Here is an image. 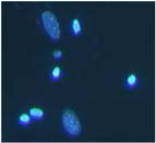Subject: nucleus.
<instances>
[{"instance_id":"obj_1","label":"nucleus","mask_w":156,"mask_h":143,"mask_svg":"<svg viewBox=\"0 0 156 143\" xmlns=\"http://www.w3.org/2000/svg\"><path fill=\"white\" fill-rule=\"evenodd\" d=\"M41 25L46 35L53 42L58 41L61 38L60 25L58 19L49 10L43 11L40 17Z\"/></svg>"},{"instance_id":"obj_2","label":"nucleus","mask_w":156,"mask_h":143,"mask_svg":"<svg viewBox=\"0 0 156 143\" xmlns=\"http://www.w3.org/2000/svg\"><path fill=\"white\" fill-rule=\"evenodd\" d=\"M63 131L70 138H77L82 132V125L80 120L74 111L65 110L61 118Z\"/></svg>"},{"instance_id":"obj_3","label":"nucleus","mask_w":156,"mask_h":143,"mask_svg":"<svg viewBox=\"0 0 156 143\" xmlns=\"http://www.w3.org/2000/svg\"><path fill=\"white\" fill-rule=\"evenodd\" d=\"M140 78L138 73H130L124 77L123 86L128 90L137 89L140 85Z\"/></svg>"},{"instance_id":"obj_4","label":"nucleus","mask_w":156,"mask_h":143,"mask_svg":"<svg viewBox=\"0 0 156 143\" xmlns=\"http://www.w3.org/2000/svg\"><path fill=\"white\" fill-rule=\"evenodd\" d=\"M69 28L70 33L72 36H80L83 31V23L81 20L78 18L72 19L70 21Z\"/></svg>"},{"instance_id":"obj_5","label":"nucleus","mask_w":156,"mask_h":143,"mask_svg":"<svg viewBox=\"0 0 156 143\" xmlns=\"http://www.w3.org/2000/svg\"><path fill=\"white\" fill-rule=\"evenodd\" d=\"M65 75L62 68L58 66H54L50 70L49 79L51 82L58 81Z\"/></svg>"},{"instance_id":"obj_6","label":"nucleus","mask_w":156,"mask_h":143,"mask_svg":"<svg viewBox=\"0 0 156 143\" xmlns=\"http://www.w3.org/2000/svg\"><path fill=\"white\" fill-rule=\"evenodd\" d=\"M29 114L32 120L34 121H40L43 120L45 113L41 109L37 107H33L29 110Z\"/></svg>"},{"instance_id":"obj_7","label":"nucleus","mask_w":156,"mask_h":143,"mask_svg":"<svg viewBox=\"0 0 156 143\" xmlns=\"http://www.w3.org/2000/svg\"><path fill=\"white\" fill-rule=\"evenodd\" d=\"M32 121V120L29 114L23 113L19 117L17 124L21 127H26L30 126Z\"/></svg>"},{"instance_id":"obj_8","label":"nucleus","mask_w":156,"mask_h":143,"mask_svg":"<svg viewBox=\"0 0 156 143\" xmlns=\"http://www.w3.org/2000/svg\"><path fill=\"white\" fill-rule=\"evenodd\" d=\"M52 56L54 59L56 61H60L63 57V53L60 50H56L53 52Z\"/></svg>"}]
</instances>
